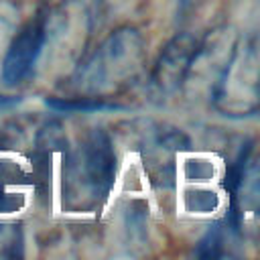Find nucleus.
Wrapping results in <instances>:
<instances>
[{"label": "nucleus", "instance_id": "obj_1", "mask_svg": "<svg viewBox=\"0 0 260 260\" xmlns=\"http://www.w3.org/2000/svg\"><path fill=\"white\" fill-rule=\"evenodd\" d=\"M73 179H79L81 187L87 189L95 199L110 191L116 175V156L112 140L104 130H93L87 134L73 158Z\"/></svg>", "mask_w": 260, "mask_h": 260}, {"label": "nucleus", "instance_id": "obj_2", "mask_svg": "<svg viewBox=\"0 0 260 260\" xmlns=\"http://www.w3.org/2000/svg\"><path fill=\"white\" fill-rule=\"evenodd\" d=\"M47 39V16L39 12L32 20H28L8 45L4 63H2V81L6 85H16L20 79L28 75L41 49Z\"/></svg>", "mask_w": 260, "mask_h": 260}, {"label": "nucleus", "instance_id": "obj_3", "mask_svg": "<svg viewBox=\"0 0 260 260\" xmlns=\"http://www.w3.org/2000/svg\"><path fill=\"white\" fill-rule=\"evenodd\" d=\"M199 55V43L191 35H177L158 55L152 71V85L160 93L177 89Z\"/></svg>", "mask_w": 260, "mask_h": 260}, {"label": "nucleus", "instance_id": "obj_4", "mask_svg": "<svg viewBox=\"0 0 260 260\" xmlns=\"http://www.w3.org/2000/svg\"><path fill=\"white\" fill-rule=\"evenodd\" d=\"M18 169L10 160H0V213L16 211L22 205V199L18 197Z\"/></svg>", "mask_w": 260, "mask_h": 260}, {"label": "nucleus", "instance_id": "obj_5", "mask_svg": "<svg viewBox=\"0 0 260 260\" xmlns=\"http://www.w3.org/2000/svg\"><path fill=\"white\" fill-rule=\"evenodd\" d=\"M47 106L57 112H100V110H116L120 106L106 104L95 98H77V100H63V98H49Z\"/></svg>", "mask_w": 260, "mask_h": 260}, {"label": "nucleus", "instance_id": "obj_6", "mask_svg": "<svg viewBox=\"0 0 260 260\" xmlns=\"http://www.w3.org/2000/svg\"><path fill=\"white\" fill-rule=\"evenodd\" d=\"M185 205L195 213H209L217 207V195L213 191H189L185 195Z\"/></svg>", "mask_w": 260, "mask_h": 260}, {"label": "nucleus", "instance_id": "obj_7", "mask_svg": "<svg viewBox=\"0 0 260 260\" xmlns=\"http://www.w3.org/2000/svg\"><path fill=\"white\" fill-rule=\"evenodd\" d=\"M221 246H223V232L219 230V225H215L199 242L195 254L201 258H217V256H221Z\"/></svg>", "mask_w": 260, "mask_h": 260}, {"label": "nucleus", "instance_id": "obj_8", "mask_svg": "<svg viewBox=\"0 0 260 260\" xmlns=\"http://www.w3.org/2000/svg\"><path fill=\"white\" fill-rule=\"evenodd\" d=\"M14 104H18V98L16 95H4V93H0V110L2 108H10Z\"/></svg>", "mask_w": 260, "mask_h": 260}]
</instances>
